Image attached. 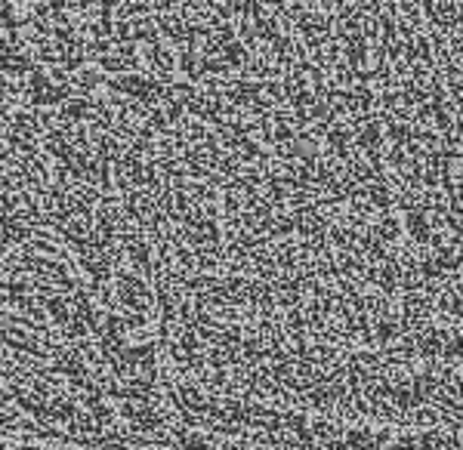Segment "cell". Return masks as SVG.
<instances>
[{
    "instance_id": "1",
    "label": "cell",
    "mask_w": 463,
    "mask_h": 450,
    "mask_svg": "<svg viewBox=\"0 0 463 450\" xmlns=\"http://www.w3.org/2000/svg\"><path fill=\"white\" fill-rule=\"evenodd\" d=\"M22 96L34 111H47V109H62L71 96V83L65 77V71L59 68H47V65H34V71L22 81Z\"/></svg>"
},
{
    "instance_id": "2",
    "label": "cell",
    "mask_w": 463,
    "mask_h": 450,
    "mask_svg": "<svg viewBox=\"0 0 463 450\" xmlns=\"http://www.w3.org/2000/svg\"><path fill=\"white\" fill-rule=\"evenodd\" d=\"M105 87H109V93L124 96L127 102L139 105V109H155V105H161L164 90H167L158 77L148 74V71H127V74L109 77Z\"/></svg>"
},
{
    "instance_id": "3",
    "label": "cell",
    "mask_w": 463,
    "mask_h": 450,
    "mask_svg": "<svg viewBox=\"0 0 463 450\" xmlns=\"http://www.w3.org/2000/svg\"><path fill=\"white\" fill-rule=\"evenodd\" d=\"M142 59H146V65H148V74H155L161 83L176 74V53H173V47L164 44V40L148 44L142 49Z\"/></svg>"
},
{
    "instance_id": "4",
    "label": "cell",
    "mask_w": 463,
    "mask_h": 450,
    "mask_svg": "<svg viewBox=\"0 0 463 450\" xmlns=\"http://www.w3.org/2000/svg\"><path fill=\"white\" fill-rule=\"evenodd\" d=\"M38 59L28 53L25 47H13L0 56V77H10V81H25L28 74L34 71Z\"/></svg>"
},
{
    "instance_id": "5",
    "label": "cell",
    "mask_w": 463,
    "mask_h": 450,
    "mask_svg": "<svg viewBox=\"0 0 463 450\" xmlns=\"http://www.w3.org/2000/svg\"><path fill=\"white\" fill-rule=\"evenodd\" d=\"M370 59L365 34H343V65L352 71H365Z\"/></svg>"
}]
</instances>
